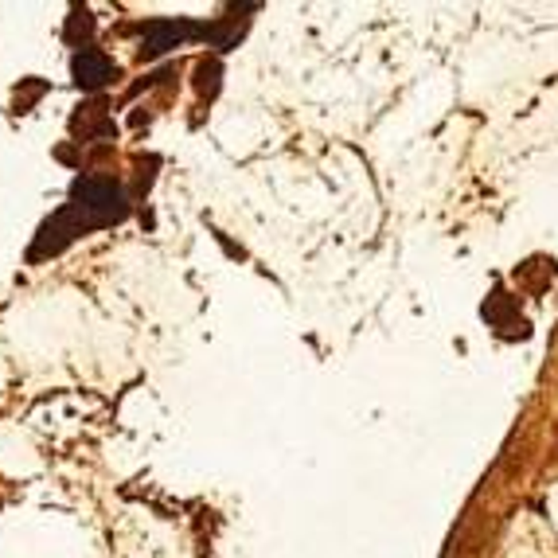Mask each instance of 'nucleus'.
Listing matches in <instances>:
<instances>
[]
</instances>
